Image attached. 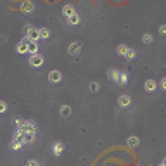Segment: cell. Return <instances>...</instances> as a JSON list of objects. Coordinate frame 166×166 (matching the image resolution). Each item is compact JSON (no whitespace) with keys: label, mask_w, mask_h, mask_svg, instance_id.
<instances>
[{"label":"cell","mask_w":166,"mask_h":166,"mask_svg":"<svg viewBox=\"0 0 166 166\" xmlns=\"http://www.w3.org/2000/svg\"><path fill=\"white\" fill-rule=\"evenodd\" d=\"M24 38H28L31 42H37L40 38V30H37L33 26H24Z\"/></svg>","instance_id":"1"},{"label":"cell","mask_w":166,"mask_h":166,"mask_svg":"<svg viewBox=\"0 0 166 166\" xmlns=\"http://www.w3.org/2000/svg\"><path fill=\"white\" fill-rule=\"evenodd\" d=\"M42 64H43V57H42L40 54H33L30 57V66H33V68H40Z\"/></svg>","instance_id":"2"},{"label":"cell","mask_w":166,"mask_h":166,"mask_svg":"<svg viewBox=\"0 0 166 166\" xmlns=\"http://www.w3.org/2000/svg\"><path fill=\"white\" fill-rule=\"evenodd\" d=\"M21 11L24 12V14H31V12L35 11V4L31 2V0H26V2L21 4Z\"/></svg>","instance_id":"3"},{"label":"cell","mask_w":166,"mask_h":166,"mask_svg":"<svg viewBox=\"0 0 166 166\" xmlns=\"http://www.w3.org/2000/svg\"><path fill=\"white\" fill-rule=\"evenodd\" d=\"M21 130H24V132H35L37 133V126H35V121H28V119H24L23 121V125L19 126Z\"/></svg>","instance_id":"4"},{"label":"cell","mask_w":166,"mask_h":166,"mask_svg":"<svg viewBox=\"0 0 166 166\" xmlns=\"http://www.w3.org/2000/svg\"><path fill=\"white\" fill-rule=\"evenodd\" d=\"M61 78H63V74H61V71H57V69H54V71L48 73V81H50V83H59Z\"/></svg>","instance_id":"5"},{"label":"cell","mask_w":166,"mask_h":166,"mask_svg":"<svg viewBox=\"0 0 166 166\" xmlns=\"http://www.w3.org/2000/svg\"><path fill=\"white\" fill-rule=\"evenodd\" d=\"M16 50H18L19 54H28V38H23V40L18 43Z\"/></svg>","instance_id":"6"},{"label":"cell","mask_w":166,"mask_h":166,"mask_svg":"<svg viewBox=\"0 0 166 166\" xmlns=\"http://www.w3.org/2000/svg\"><path fill=\"white\" fill-rule=\"evenodd\" d=\"M130 104H132V97L130 95H119V99H118V106L119 107H128Z\"/></svg>","instance_id":"7"},{"label":"cell","mask_w":166,"mask_h":166,"mask_svg":"<svg viewBox=\"0 0 166 166\" xmlns=\"http://www.w3.org/2000/svg\"><path fill=\"white\" fill-rule=\"evenodd\" d=\"M35 132H24V137H23V140L24 144H35Z\"/></svg>","instance_id":"8"},{"label":"cell","mask_w":166,"mask_h":166,"mask_svg":"<svg viewBox=\"0 0 166 166\" xmlns=\"http://www.w3.org/2000/svg\"><path fill=\"white\" fill-rule=\"evenodd\" d=\"M68 50H69V54L71 55H78L81 52V45L78 43V42H74V43H71L69 45V48H68Z\"/></svg>","instance_id":"9"},{"label":"cell","mask_w":166,"mask_h":166,"mask_svg":"<svg viewBox=\"0 0 166 166\" xmlns=\"http://www.w3.org/2000/svg\"><path fill=\"white\" fill-rule=\"evenodd\" d=\"M28 54H38V42H31L28 40Z\"/></svg>","instance_id":"10"},{"label":"cell","mask_w":166,"mask_h":166,"mask_svg":"<svg viewBox=\"0 0 166 166\" xmlns=\"http://www.w3.org/2000/svg\"><path fill=\"white\" fill-rule=\"evenodd\" d=\"M145 92H154L156 88H158V83H156L154 80H147L145 81V85H144Z\"/></svg>","instance_id":"11"},{"label":"cell","mask_w":166,"mask_h":166,"mask_svg":"<svg viewBox=\"0 0 166 166\" xmlns=\"http://www.w3.org/2000/svg\"><path fill=\"white\" fill-rule=\"evenodd\" d=\"M63 14L66 16V18H69V16H73V14H76V11H74V7L71 4H66L63 7Z\"/></svg>","instance_id":"12"},{"label":"cell","mask_w":166,"mask_h":166,"mask_svg":"<svg viewBox=\"0 0 166 166\" xmlns=\"http://www.w3.org/2000/svg\"><path fill=\"white\" fill-rule=\"evenodd\" d=\"M52 151H54V154H55V156L63 154V151H64V144H63V142H55V144L52 145Z\"/></svg>","instance_id":"13"},{"label":"cell","mask_w":166,"mask_h":166,"mask_svg":"<svg viewBox=\"0 0 166 166\" xmlns=\"http://www.w3.org/2000/svg\"><path fill=\"white\" fill-rule=\"evenodd\" d=\"M23 144H24V140H23V138H14V140H12V144H11V149H12V151H18V149L23 147Z\"/></svg>","instance_id":"14"},{"label":"cell","mask_w":166,"mask_h":166,"mask_svg":"<svg viewBox=\"0 0 166 166\" xmlns=\"http://www.w3.org/2000/svg\"><path fill=\"white\" fill-rule=\"evenodd\" d=\"M126 81H128V74H126V73H119L118 80H116V83H118L119 87H123V85H126Z\"/></svg>","instance_id":"15"},{"label":"cell","mask_w":166,"mask_h":166,"mask_svg":"<svg viewBox=\"0 0 166 166\" xmlns=\"http://www.w3.org/2000/svg\"><path fill=\"white\" fill-rule=\"evenodd\" d=\"M68 23H69V24H73V26L80 24V16H78V14H73V16H69V18H68Z\"/></svg>","instance_id":"16"},{"label":"cell","mask_w":166,"mask_h":166,"mask_svg":"<svg viewBox=\"0 0 166 166\" xmlns=\"http://www.w3.org/2000/svg\"><path fill=\"white\" fill-rule=\"evenodd\" d=\"M61 116H63V118L71 116V107L69 106H63V107H61Z\"/></svg>","instance_id":"17"},{"label":"cell","mask_w":166,"mask_h":166,"mask_svg":"<svg viewBox=\"0 0 166 166\" xmlns=\"http://www.w3.org/2000/svg\"><path fill=\"white\" fill-rule=\"evenodd\" d=\"M128 145L130 147H137V145H138V137H135V135H132L128 138Z\"/></svg>","instance_id":"18"},{"label":"cell","mask_w":166,"mask_h":166,"mask_svg":"<svg viewBox=\"0 0 166 166\" xmlns=\"http://www.w3.org/2000/svg\"><path fill=\"white\" fill-rule=\"evenodd\" d=\"M107 76H109L111 78V80H118V76H119V73H118V71H116V69H109V71H107Z\"/></svg>","instance_id":"19"},{"label":"cell","mask_w":166,"mask_h":166,"mask_svg":"<svg viewBox=\"0 0 166 166\" xmlns=\"http://www.w3.org/2000/svg\"><path fill=\"white\" fill-rule=\"evenodd\" d=\"M99 90H100V85L97 83V81H92V83H90V92L95 93V92H99Z\"/></svg>","instance_id":"20"},{"label":"cell","mask_w":166,"mask_h":166,"mask_svg":"<svg viewBox=\"0 0 166 166\" xmlns=\"http://www.w3.org/2000/svg\"><path fill=\"white\" fill-rule=\"evenodd\" d=\"M48 37H50V30L42 28V30H40V38H48Z\"/></svg>","instance_id":"21"},{"label":"cell","mask_w":166,"mask_h":166,"mask_svg":"<svg viewBox=\"0 0 166 166\" xmlns=\"http://www.w3.org/2000/svg\"><path fill=\"white\" fill-rule=\"evenodd\" d=\"M135 54H137V52L133 50V48H128V50H126V54H125V57H126V59H130V61H132L133 57H135Z\"/></svg>","instance_id":"22"},{"label":"cell","mask_w":166,"mask_h":166,"mask_svg":"<svg viewBox=\"0 0 166 166\" xmlns=\"http://www.w3.org/2000/svg\"><path fill=\"white\" fill-rule=\"evenodd\" d=\"M126 50H128V47H126V45H119V47H118V54H119V55H123V57H125Z\"/></svg>","instance_id":"23"},{"label":"cell","mask_w":166,"mask_h":166,"mask_svg":"<svg viewBox=\"0 0 166 166\" xmlns=\"http://www.w3.org/2000/svg\"><path fill=\"white\" fill-rule=\"evenodd\" d=\"M5 111H7V104H5L4 100H0V114H4Z\"/></svg>","instance_id":"24"},{"label":"cell","mask_w":166,"mask_h":166,"mask_svg":"<svg viewBox=\"0 0 166 166\" xmlns=\"http://www.w3.org/2000/svg\"><path fill=\"white\" fill-rule=\"evenodd\" d=\"M142 40H144V43H151V42H152V37H151L149 33H145L144 37H142Z\"/></svg>","instance_id":"25"},{"label":"cell","mask_w":166,"mask_h":166,"mask_svg":"<svg viewBox=\"0 0 166 166\" xmlns=\"http://www.w3.org/2000/svg\"><path fill=\"white\" fill-rule=\"evenodd\" d=\"M26 166H40V163L35 161V159H30V161L26 163Z\"/></svg>","instance_id":"26"},{"label":"cell","mask_w":166,"mask_h":166,"mask_svg":"<svg viewBox=\"0 0 166 166\" xmlns=\"http://www.w3.org/2000/svg\"><path fill=\"white\" fill-rule=\"evenodd\" d=\"M159 33H161V35H166V24L159 26Z\"/></svg>","instance_id":"27"},{"label":"cell","mask_w":166,"mask_h":166,"mask_svg":"<svg viewBox=\"0 0 166 166\" xmlns=\"http://www.w3.org/2000/svg\"><path fill=\"white\" fill-rule=\"evenodd\" d=\"M161 88L166 90V78H163V80H161Z\"/></svg>","instance_id":"28"},{"label":"cell","mask_w":166,"mask_h":166,"mask_svg":"<svg viewBox=\"0 0 166 166\" xmlns=\"http://www.w3.org/2000/svg\"><path fill=\"white\" fill-rule=\"evenodd\" d=\"M163 164H164V166H166V158H164V159H163Z\"/></svg>","instance_id":"29"},{"label":"cell","mask_w":166,"mask_h":166,"mask_svg":"<svg viewBox=\"0 0 166 166\" xmlns=\"http://www.w3.org/2000/svg\"><path fill=\"white\" fill-rule=\"evenodd\" d=\"M161 166H164V164H161Z\"/></svg>","instance_id":"30"}]
</instances>
